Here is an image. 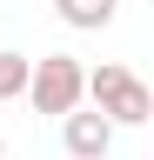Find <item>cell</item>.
Instances as JSON below:
<instances>
[{
	"label": "cell",
	"instance_id": "7a4b0ae2",
	"mask_svg": "<svg viewBox=\"0 0 154 160\" xmlns=\"http://www.w3.org/2000/svg\"><path fill=\"white\" fill-rule=\"evenodd\" d=\"M81 80H87V67L74 53H47V60H34V73H27V100L40 113H81Z\"/></svg>",
	"mask_w": 154,
	"mask_h": 160
},
{
	"label": "cell",
	"instance_id": "5b68a950",
	"mask_svg": "<svg viewBox=\"0 0 154 160\" xmlns=\"http://www.w3.org/2000/svg\"><path fill=\"white\" fill-rule=\"evenodd\" d=\"M27 73H34L27 53H0V100H20L27 93Z\"/></svg>",
	"mask_w": 154,
	"mask_h": 160
},
{
	"label": "cell",
	"instance_id": "6da1fadb",
	"mask_svg": "<svg viewBox=\"0 0 154 160\" xmlns=\"http://www.w3.org/2000/svg\"><path fill=\"white\" fill-rule=\"evenodd\" d=\"M81 93H94V113H101L107 127H147V120H154L147 80H134L121 60H101V67L81 80Z\"/></svg>",
	"mask_w": 154,
	"mask_h": 160
},
{
	"label": "cell",
	"instance_id": "8992f818",
	"mask_svg": "<svg viewBox=\"0 0 154 160\" xmlns=\"http://www.w3.org/2000/svg\"><path fill=\"white\" fill-rule=\"evenodd\" d=\"M0 160H7V140H0Z\"/></svg>",
	"mask_w": 154,
	"mask_h": 160
},
{
	"label": "cell",
	"instance_id": "277c9868",
	"mask_svg": "<svg viewBox=\"0 0 154 160\" xmlns=\"http://www.w3.org/2000/svg\"><path fill=\"white\" fill-rule=\"evenodd\" d=\"M54 13H61L67 27H81V33H101L107 20H114V0H61Z\"/></svg>",
	"mask_w": 154,
	"mask_h": 160
},
{
	"label": "cell",
	"instance_id": "3957f363",
	"mask_svg": "<svg viewBox=\"0 0 154 160\" xmlns=\"http://www.w3.org/2000/svg\"><path fill=\"white\" fill-rule=\"evenodd\" d=\"M61 140H67V153H74V160H107L114 127H107L101 113H67V120H61Z\"/></svg>",
	"mask_w": 154,
	"mask_h": 160
}]
</instances>
